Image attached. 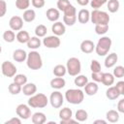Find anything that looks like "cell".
Returning a JSON list of instances; mask_svg holds the SVG:
<instances>
[{
	"mask_svg": "<svg viewBox=\"0 0 124 124\" xmlns=\"http://www.w3.org/2000/svg\"><path fill=\"white\" fill-rule=\"evenodd\" d=\"M65 99L68 103L73 105H79L84 99V93L80 89H68L65 92Z\"/></svg>",
	"mask_w": 124,
	"mask_h": 124,
	"instance_id": "6da1fadb",
	"label": "cell"
},
{
	"mask_svg": "<svg viewBox=\"0 0 124 124\" xmlns=\"http://www.w3.org/2000/svg\"><path fill=\"white\" fill-rule=\"evenodd\" d=\"M26 65L31 70H39L43 67V60L40 53L36 50H32L28 53L26 59Z\"/></svg>",
	"mask_w": 124,
	"mask_h": 124,
	"instance_id": "7a4b0ae2",
	"label": "cell"
},
{
	"mask_svg": "<svg viewBox=\"0 0 124 124\" xmlns=\"http://www.w3.org/2000/svg\"><path fill=\"white\" fill-rule=\"evenodd\" d=\"M111 39L109 37L104 36L101 39H99L96 46H95V51L99 56H105L108 53L110 46H111Z\"/></svg>",
	"mask_w": 124,
	"mask_h": 124,
	"instance_id": "3957f363",
	"label": "cell"
},
{
	"mask_svg": "<svg viewBox=\"0 0 124 124\" xmlns=\"http://www.w3.org/2000/svg\"><path fill=\"white\" fill-rule=\"evenodd\" d=\"M48 102H49V100L47 99V97L45 94L37 93V94H34L33 96H30V98L28 100V105L30 106V108H43L46 107Z\"/></svg>",
	"mask_w": 124,
	"mask_h": 124,
	"instance_id": "277c9868",
	"label": "cell"
},
{
	"mask_svg": "<svg viewBox=\"0 0 124 124\" xmlns=\"http://www.w3.org/2000/svg\"><path fill=\"white\" fill-rule=\"evenodd\" d=\"M109 16L107 12L100 11L99 9L93 10L90 13V20L95 25L97 24H108L109 22Z\"/></svg>",
	"mask_w": 124,
	"mask_h": 124,
	"instance_id": "5b68a950",
	"label": "cell"
},
{
	"mask_svg": "<svg viewBox=\"0 0 124 124\" xmlns=\"http://www.w3.org/2000/svg\"><path fill=\"white\" fill-rule=\"evenodd\" d=\"M66 68H67V73L70 76L72 77L78 76L81 71V64H80L79 59L77 57L69 58L66 64Z\"/></svg>",
	"mask_w": 124,
	"mask_h": 124,
	"instance_id": "8992f818",
	"label": "cell"
},
{
	"mask_svg": "<svg viewBox=\"0 0 124 124\" xmlns=\"http://www.w3.org/2000/svg\"><path fill=\"white\" fill-rule=\"evenodd\" d=\"M63 21L68 26H73L77 22V10L73 5H70L64 12Z\"/></svg>",
	"mask_w": 124,
	"mask_h": 124,
	"instance_id": "52a82bcc",
	"label": "cell"
},
{
	"mask_svg": "<svg viewBox=\"0 0 124 124\" xmlns=\"http://www.w3.org/2000/svg\"><path fill=\"white\" fill-rule=\"evenodd\" d=\"M16 67L10 61H4L1 65V72L5 77L14 78L16 75Z\"/></svg>",
	"mask_w": 124,
	"mask_h": 124,
	"instance_id": "ba28073f",
	"label": "cell"
},
{
	"mask_svg": "<svg viewBox=\"0 0 124 124\" xmlns=\"http://www.w3.org/2000/svg\"><path fill=\"white\" fill-rule=\"evenodd\" d=\"M49 103L52 108H59L62 107L64 103V97L61 92L59 91H53L49 96Z\"/></svg>",
	"mask_w": 124,
	"mask_h": 124,
	"instance_id": "9c48e42d",
	"label": "cell"
},
{
	"mask_svg": "<svg viewBox=\"0 0 124 124\" xmlns=\"http://www.w3.org/2000/svg\"><path fill=\"white\" fill-rule=\"evenodd\" d=\"M16 112L17 114L18 117H20L21 119H28L30 118L31 115V109H30V106L29 105H25V104H20L16 107Z\"/></svg>",
	"mask_w": 124,
	"mask_h": 124,
	"instance_id": "30bf717a",
	"label": "cell"
},
{
	"mask_svg": "<svg viewBox=\"0 0 124 124\" xmlns=\"http://www.w3.org/2000/svg\"><path fill=\"white\" fill-rule=\"evenodd\" d=\"M60 39L56 35L47 36L43 40V45L47 48H57L60 46Z\"/></svg>",
	"mask_w": 124,
	"mask_h": 124,
	"instance_id": "8fae6325",
	"label": "cell"
},
{
	"mask_svg": "<svg viewBox=\"0 0 124 124\" xmlns=\"http://www.w3.org/2000/svg\"><path fill=\"white\" fill-rule=\"evenodd\" d=\"M9 26L14 31H20L23 27V18L18 16H14L10 18Z\"/></svg>",
	"mask_w": 124,
	"mask_h": 124,
	"instance_id": "7c38bea8",
	"label": "cell"
},
{
	"mask_svg": "<svg viewBox=\"0 0 124 124\" xmlns=\"http://www.w3.org/2000/svg\"><path fill=\"white\" fill-rule=\"evenodd\" d=\"M95 45L92 41L90 40H84L81 42L80 44V50L83 52V53H86V54H89L91 52H93V50L95 49Z\"/></svg>",
	"mask_w": 124,
	"mask_h": 124,
	"instance_id": "4fadbf2b",
	"label": "cell"
},
{
	"mask_svg": "<svg viewBox=\"0 0 124 124\" xmlns=\"http://www.w3.org/2000/svg\"><path fill=\"white\" fill-rule=\"evenodd\" d=\"M51 31L53 32L54 35L56 36H62L63 34H65L66 32V27H65V24L60 22V21H55L52 26H51Z\"/></svg>",
	"mask_w": 124,
	"mask_h": 124,
	"instance_id": "5bb4252c",
	"label": "cell"
},
{
	"mask_svg": "<svg viewBox=\"0 0 124 124\" xmlns=\"http://www.w3.org/2000/svg\"><path fill=\"white\" fill-rule=\"evenodd\" d=\"M27 55H28V53H26V51L24 49L18 48V49H16L13 52V59L16 62L21 63V62H24L27 59Z\"/></svg>",
	"mask_w": 124,
	"mask_h": 124,
	"instance_id": "9a60e30c",
	"label": "cell"
},
{
	"mask_svg": "<svg viewBox=\"0 0 124 124\" xmlns=\"http://www.w3.org/2000/svg\"><path fill=\"white\" fill-rule=\"evenodd\" d=\"M46 18L49 20V21H52V22H55L59 19L60 17V12L58 9H55V8H49L46 13Z\"/></svg>",
	"mask_w": 124,
	"mask_h": 124,
	"instance_id": "2e32d148",
	"label": "cell"
},
{
	"mask_svg": "<svg viewBox=\"0 0 124 124\" xmlns=\"http://www.w3.org/2000/svg\"><path fill=\"white\" fill-rule=\"evenodd\" d=\"M98 84L96 81H92V82H88L85 86H84V92L86 95L88 96H93L98 92Z\"/></svg>",
	"mask_w": 124,
	"mask_h": 124,
	"instance_id": "e0dca14e",
	"label": "cell"
},
{
	"mask_svg": "<svg viewBox=\"0 0 124 124\" xmlns=\"http://www.w3.org/2000/svg\"><path fill=\"white\" fill-rule=\"evenodd\" d=\"M78 20L81 24H85L90 20V13L86 9H81L78 14Z\"/></svg>",
	"mask_w": 124,
	"mask_h": 124,
	"instance_id": "ac0fdd59",
	"label": "cell"
},
{
	"mask_svg": "<svg viewBox=\"0 0 124 124\" xmlns=\"http://www.w3.org/2000/svg\"><path fill=\"white\" fill-rule=\"evenodd\" d=\"M22 92L25 96H33L37 92V86L35 83H26L22 86Z\"/></svg>",
	"mask_w": 124,
	"mask_h": 124,
	"instance_id": "d6986e66",
	"label": "cell"
},
{
	"mask_svg": "<svg viewBox=\"0 0 124 124\" xmlns=\"http://www.w3.org/2000/svg\"><path fill=\"white\" fill-rule=\"evenodd\" d=\"M117 60H118V56H117L116 53L112 52V53L108 54L106 57V59H105V66H106V68H112L116 64Z\"/></svg>",
	"mask_w": 124,
	"mask_h": 124,
	"instance_id": "ffe728a7",
	"label": "cell"
},
{
	"mask_svg": "<svg viewBox=\"0 0 124 124\" xmlns=\"http://www.w3.org/2000/svg\"><path fill=\"white\" fill-rule=\"evenodd\" d=\"M65 84H66L65 79L63 78H60V77H56L50 80V86L54 89H57V90L63 88L65 86Z\"/></svg>",
	"mask_w": 124,
	"mask_h": 124,
	"instance_id": "44dd1931",
	"label": "cell"
},
{
	"mask_svg": "<svg viewBox=\"0 0 124 124\" xmlns=\"http://www.w3.org/2000/svg\"><path fill=\"white\" fill-rule=\"evenodd\" d=\"M31 120L34 124H44L46 121V116L44 112H35L31 116Z\"/></svg>",
	"mask_w": 124,
	"mask_h": 124,
	"instance_id": "7402d4cb",
	"label": "cell"
},
{
	"mask_svg": "<svg viewBox=\"0 0 124 124\" xmlns=\"http://www.w3.org/2000/svg\"><path fill=\"white\" fill-rule=\"evenodd\" d=\"M121 94L119 93L118 89L115 86H108V90L106 91V96L109 100H116Z\"/></svg>",
	"mask_w": 124,
	"mask_h": 124,
	"instance_id": "603a6c76",
	"label": "cell"
},
{
	"mask_svg": "<svg viewBox=\"0 0 124 124\" xmlns=\"http://www.w3.org/2000/svg\"><path fill=\"white\" fill-rule=\"evenodd\" d=\"M72 116H73V111L68 107H65V108H61L59 110V118L62 121L69 120V119L72 118Z\"/></svg>",
	"mask_w": 124,
	"mask_h": 124,
	"instance_id": "cb8c5ba5",
	"label": "cell"
},
{
	"mask_svg": "<svg viewBox=\"0 0 124 124\" xmlns=\"http://www.w3.org/2000/svg\"><path fill=\"white\" fill-rule=\"evenodd\" d=\"M30 40L29 33L25 30H20L16 34V41L20 44H27V42Z\"/></svg>",
	"mask_w": 124,
	"mask_h": 124,
	"instance_id": "d4e9b609",
	"label": "cell"
},
{
	"mask_svg": "<svg viewBox=\"0 0 124 124\" xmlns=\"http://www.w3.org/2000/svg\"><path fill=\"white\" fill-rule=\"evenodd\" d=\"M41 44H42V42L39 39V37L34 36V37H31L30 40L27 42V47H29L30 49L35 50V49H37L41 46Z\"/></svg>",
	"mask_w": 124,
	"mask_h": 124,
	"instance_id": "484cf974",
	"label": "cell"
},
{
	"mask_svg": "<svg viewBox=\"0 0 124 124\" xmlns=\"http://www.w3.org/2000/svg\"><path fill=\"white\" fill-rule=\"evenodd\" d=\"M106 118L110 123H116L119 120V111L110 109L106 113Z\"/></svg>",
	"mask_w": 124,
	"mask_h": 124,
	"instance_id": "4316f807",
	"label": "cell"
},
{
	"mask_svg": "<svg viewBox=\"0 0 124 124\" xmlns=\"http://www.w3.org/2000/svg\"><path fill=\"white\" fill-rule=\"evenodd\" d=\"M74 83L78 87H84L88 83V78H86V76L78 75V76H76V78L74 79Z\"/></svg>",
	"mask_w": 124,
	"mask_h": 124,
	"instance_id": "83f0119b",
	"label": "cell"
},
{
	"mask_svg": "<svg viewBox=\"0 0 124 124\" xmlns=\"http://www.w3.org/2000/svg\"><path fill=\"white\" fill-rule=\"evenodd\" d=\"M22 18L24 21L26 22H32L35 18H36V13L34 10L32 9H27L24 11L23 13V16H22Z\"/></svg>",
	"mask_w": 124,
	"mask_h": 124,
	"instance_id": "f1b7e54d",
	"label": "cell"
},
{
	"mask_svg": "<svg viewBox=\"0 0 124 124\" xmlns=\"http://www.w3.org/2000/svg\"><path fill=\"white\" fill-rule=\"evenodd\" d=\"M53 75L55 76V77H60V78H62V77H64L65 75H66V73H67V68H66V66H64V65H61V64H58V65H56L54 68H53Z\"/></svg>",
	"mask_w": 124,
	"mask_h": 124,
	"instance_id": "f546056e",
	"label": "cell"
},
{
	"mask_svg": "<svg viewBox=\"0 0 124 124\" xmlns=\"http://www.w3.org/2000/svg\"><path fill=\"white\" fill-rule=\"evenodd\" d=\"M114 76L113 74H110V73H104V76H103V79H102V83L106 86H110L113 84L114 82Z\"/></svg>",
	"mask_w": 124,
	"mask_h": 124,
	"instance_id": "4dcf8cb0",
	"label": "cell"
},
{
	"mask_svg": "<svg viewBox=\"0 0 124 124\" xmlns=\"http://www.w3.org/2000/svg\"><path fill=\"white\" fill-rule=\"evenodd\" d=\"M3 39L6 43H13L16 39V35L15 34L14 30H6L3 33Z\"/></svg>",
	"mask_w": 124,
	"mask_h": 124,
	"instance_id": "1f68e13d",
	"label": "cell"
},
{
	"mask_svg": "<svg viewBox=\"0 0 124 124\" xmlns=\"http://www.w3.org/2000/svg\"><path fill=\"white\" fill-rule=\"evenodd\" d=\"M107 7H108V12L116 13L119 9V1L118 0H108L107 2Z\"/></svg>",
	"mask_w": 124,
	"mask_h": 124,
	"instance_id": "d6a6232c",
	"label": "cell"
},
{
	"mask_svg": "<svg viewBox=\"0 0 124 124\" xmlns=\"http://www.w3.org/2000/svg\"><path fill=\"white\" fill-rule=\"evenodd\" d=\"M46 32H47V28L44 24H39L35 28V35L37 37H39V38L45 37L46 35Z\"/></svg>",
	"mask_w": 124,
	"mask_h": 124,
	"instance_id": "836d02e7",
	"label": "cell"
},
{
	"mask_svg": "<svg viewBox=\"0 0 124 124\" xmlns=\"http://www.w3.org/2000/svg\"><path fill=\"white\" fill-rule=\"evenodd\" d=\"M75 117L76 119L78 121V122H83L85 120H87L88 118V113L86 110L84 109H78L76 114H75Z\"/></svg>",
	"mask_w": 124,
	"mask_h": 124,
	"instance_id": "e575fe53",
	"label": "cell"
},
{
	"mask_svg": "<svg viewBox=\"0 0 124 124\" xmlns=\"http://www.w3.org/2000/svg\"><path fill=\"white\" fill-rule=\"evenodd\" d=\"M8 89H9V92H10L12 95H17L20 91H22V87H21V85L16 83L15 81L12 82V83H10Z\"/></svg>",
	"mask_w": 124,
	"mask_h": 124,
	"instance_id": "d590c367",
	"label": "cell"
},
{
	"mask_svg": "<svg viewBox=\"0 0 124 124\" xmlns=\"http://www.w3.org/2000/svg\"><path fill=\"white\" fill-rule=\"evenodd\" d=\"M14 81L21 86H23L24 84L27 83V77L23 74H18V75H16L14 77Z\"/></svg>",
	"mask_w": 124,
	"mask_h": 124,
	"instance_id": "8d00e7d4",
	"label": "cell"
},
{
	"mask_svg": "<svg viewBox=\"0 0 124 124\" xmlns=\"http://www.w3.org/2000/svg\"><path fill=\"white\" fill-rule=\"evenodd\" d=\"M30 6V0H16V7L18 10H27Z\"/></svg>",
	"mask_w": 124,
	"mask_h": 124,
	"instance_id": "74e56055",
	"label": "cell"
},
{
	"mask_svg": "<svg viewBox=\"0 0 124 124\" xmlns=\"http://www.w3.org/2000/svg\"><path fill=\"white\" fill-rule=\"evenodd\" d=\"M108 30V24H97L95 25V32L98 35H104Z\"/></svg>",
	"mask_w": 124,
	"mask_h": 124,
	"instance_id": "f35d334b",
	"label": "cell"
},
{
	"mask_svg": "<svg viewBox=\"0 0 124 124\" xmlns=\"http://www.w3.org/2000/svg\"><path fill=\"white\" fill-rule=\"evenodd\" d=\"M70 5L72 4L70 3L69 0H58L57 1V8L59 11H62V12H64Z\"/></svg>",
	"mask_w": 124,
	"mask_h": 124,
	"instance_id": "ab89813d",
	"label": "cell"
},
{
	"mask_svg": "<svg viewBox=\"0 0 124 124\" xmlns=\"http://www.w3.org/2000/svg\"><path fill=\"white\" fill-rule=\"evenodd\" d=\"M107 2H108V0H91L90 1V6L94 10H97V9L101 8L104 4H106Z\"/></svg>",
	"mask_w": 124,
	"mask_h": 124,
	"instance_id": "60d3db41",
	"label": "cell"
},
{
	"mask_svg": "<svg viewBox=\"0 0 124 124\" xmlns=\"http://www.w3.org/2000/svg\"><path fill=\"white\" fill-rule=\"evenodd\" d=\"M113 76L115 78H121L124 77V67L123 66H116L113 70Z\"/></svg>",
	"mask_w": 124,
	"mask_h": 124,
	"instance_id": "b9f144b4",
	"label": "cell"
},
{
	"mask_svg": "<svg viewBox=\"0 0 124 124\" xmlns=\"http://www.w3.org/2000/svg\"><path fill=\"white\" fill-rule=\"evenodd\" d=\"M90 70L92 71V73L95 72H101V64L99 63L98 60H92L91 64H90Z\"/></svg>",
	"mask_w": 124,
	"mask_h": 124,
	"instance_id": "7bdbcfd3",
	"label": "cell"
},
{
	"mask_svg": "<svg viewBox=\"0 0 124 124\" xmlns=\"http://www.w3.org/2000/svg\"><path fill=\"white\" fill-rule=\"evenodd\" d=\"M103 76H104V73L101 71V72H95V73H92L91 74V78L94 81L96 82H102V79H103Z\"/></svg>",
	"mask_w": 124,
	"mask_h": 124,
	"instance_id": "ee69618b",
	"label": "cell"
},
{
	"mask_svg": "<svg viewBox=\"0 0 124 124\" xmlns=\"http://www.w3.org/2000/svg\"><path fill=\"white\" fill-rule=\"evenodd\" d=\"M31 3H32V6L34 8H37V9L43 8L46 4L45 0H31Z\"/></svg>",
	"mask_w": 124,
	"mask_h": 124,
	"instance_id": "f6af8a7d",
	"label": "cell"
},
{
	"mask_svg": "<svg viewBox=\"0 0 124 124\" xmlns=\"http://www.w3.org/2000/svg\"><path fill=\"white\" fill-rule=\"evenodd\" d=\"M0 9H1V13H0V16H4L6 12H7V4H6V1L5 0H1L0 1Z\"/></svg>",
	"mask_w": 124,
	"mask_h": 124,
	"instance_id": "bcb514c9",
	"label": "cell"
},
{
	"mask_svg": "<svg viewBox=\"0 0 124 124\" xmlns=\"http://www.w3.org/2000/svg\"><path fill=\"white\" fill-rule=\"evenodd\" d=\"M20 123H21L20 117H13L10 120L5 122V124H20Z\"/></svg>",
	"mask_w": 124,
	"mask_h": 124,
	"instance_id": "7dc6e473",
	"label": "cell"
},
{
	"mask_svg": "<svg viewBox=\"0 0 124 124\" xmlns=\"http://www.w3.org/2000/svg\"><path fill=\"white\" fill-rule=\"evenodd\" d=\"M115 87L118 89L119 93L122 95V94H123V92H124V81H123V80H120V81H118V82L116 83Z\"/></svg>",
	"mask_w": 124,
	"mask_h": 124,
	"instance_id": "c3c4849f",
	"label": "cell"
},
{
	"mask_svg": "<svg viewBox=\"0 0 124 124\" xmlns=\"http://www.w3.org/2000/svg\"><path fill=\"white\" fill-rule=\"evenodd\" d=\"M117 110L121 113H124V98L121 99L117 104Z\"/></svg>",
	"mask_w": 124,
	"mask_h": 124,
	"instance_id": "681fc988",
	"label": "cell"
},
{
	"mask_svg": "<svg viewBox=\"0 0 124 124\" xmlns=\"http://www.w3.org/2000/svg\"><path fill=\"white\" fill-rule=\"evenodd\" d=\"M77 122H78L77 119L76 120H74V119H69V120H64V121H62V120H60V124H70V123H77Z\"/></svg>",
	"mask_w": 124,
	"mask_h": 124,
	"instance_id": "f907efd6",
	"label": "cell"
},
{
	"mask_svg": "<svg viewBox=\"0 0 124 124\" xmlns=\"http://www.w3.org/2000/svg\"><path fill=\"white\" fill-rule=\"evenodd\" d=\"M89 2H90V0H77V3L80 6H86Z\"/></svg>",
	"mask_w": 124,
	"mask_h": 124,
	"instance_id": "816d5d0a",
	"label": "cell"
},
{
	"mask_svg": "<svg viewBox=\"0 0 124 124\" xmlns=\"http://www.w3.org/2000/svg\"><path fill=\"white\" fill-rule=\"evenodd\" d=\"M94 123H95V124H98V123L106 124V123H107V121H106V120H102V119H98V120H95V121H94Z\"/></svg>",
	"mask_w": 124,
	"mask_h": 124,
	"instance_id": "f5cc1de1",
	"label": "cell"
},
{
	"mask_svg": "<svg viewBox=\"0 0 124 124\" xmlns=\"http://www.w3.org/2000/svg\"><path fill=\"white\" fill-rule=\"evenodd\" d=\"M122 95H123V96H124V92H123V94H122Z\"/></svg>",
	"mask_w": 124,
	"mask_h": 124,
	"instance_id": "db71d44e",
	"label": "cell"
}]
</instances>
